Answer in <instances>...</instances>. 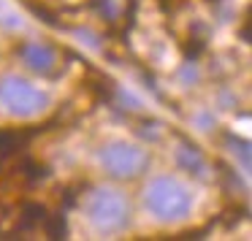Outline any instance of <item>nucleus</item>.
<instances>
[{
    "mask_svg": "<svg viewBox=\"0 0 252 241\" xmlns=\"http://www.w3.org/2000/svg\"><path fill=\"white\" fill-rule=\"evenodd\" d=\"M176 160H179V165H182L185 171H190V174H195V176H203V174H206V157L201 154V149H198V147L185 144V147L176 152Z\"/></svg>",
    "mask_w": 252,
    "mask_h": 241,
    "instance_id": "6",
    "label": "nucleus"
},
{
    "mask_svg": "<svg viewBox=\"0 0 252 241\" xmlns=\"http://www.w3.org/2000/svg\"><path fill=\"white\" fill-rule=\"evenodd\" d=\"M46 230H49L52 239H65V217L63 214H55V217H46Z\"/></svg>",
    "mask_w": 252,
    "mask_h": 241,
    "instance_id": "9",
    "label": "nucleus"
},
{
    "mask_svg": "<svg viewBox=\"0 0 252 241\" xmlns=\"http://www.w3.org/2000/svg\"><path fill=\"white\" fill-rule=\"evenodd\" d=\"M98 163L114 179H136L147 171L149 165V152L138 144L127 141H109L106 147H100Z\"/></svg>",
    "mask_w": 252,
    "mask_h": 241,
    "instance_id": "4",
    "label": "nucleus"
},
{
    "mask_svg": "<svg viewBox=\"0 0 252 241\" xmlns=\"http://www.w3.org/2000/svg\"><path fill=\"white\" fill-rule=\"evenodd\" d=\"M38 130H0V165L8 154H14L19 147H22L25 138L35 136Z\"/></svg>",
    "mask_w": 252,
    "mask_h": 241,
    "instance_id": "7",
    "label": "nucleus"
},
{
    "mask_svg": "<svg viewBox=\"0 0 252 241\" xmlns=\"http://www.w3.org/2000/svg\"><path fill=\"white\" fill-rule=\"evenodd\" d=\"M46 219V209L41 203H28L25 206V214H22V230H30L33 225L44 222Z\"/></svg>",
    "mask_w": 252,
    "mask_h": 241,
    "instance_id": "8",
    "label": "nucleus"
},
{
    "mask_svg": "<svg viewBox=\"0 0 252 241\" xmlns=\"http://www.w3.org/2000/svg\"><path fill=\"white\" fill-rule=\"evenodd\" d=\"M19 57L25 60V65L30 71L41 73V76H55L57 68H60V57L52 49L49 44H41V41H25L19 46Z\"/></svg>",
    "mask_w": 252,
    "mask_h": 241,
    "instance_id": "5",
    "label": "nucleus"
},
{
    "mask_svg": "<svg viewBox=\"0 0 252 241\" xmlns=\"http://www.w3.org/2000/svg\"><path fill=\"white\" fill-rule=\"evenodd\" d=\"M84 209H87V219L98 233H120L130 222V206H127L125 195L111 187L93 190L84 201Z\"/></svg>",
    "mask_w": 252,
    "mask_h": 241,
    "instance_id": "2",
    "label": "nucleus"
},
{
    "mask_svg": "<svg viewBox=\"0 0 252 241\" xmlns=\"http://www.w3.org/2000/svg\"><path fill=\"white\" fill-rule=\"evenodd\" d=\"M144 206L158 222H179L192 211V192L174 176H155L144 187Z\"/></svg>",
    "mask_w": 252,
    "mask_h": 241,
    "instance_id": "1",
    "label": "nucleus"
},
{
    "mask_svg": "<svg viewBox=\"0 0 252 241\" xmlns=\"http://www.w3.org/2000/svg\"><path fill=\"white\" fill-rule=\"evenodd\" d=\"M49 106V95L19 76L0 79V109L11 117H35Z\"/></svg>",
    "mask_w": 252,
    "mask_h": 241,
    "instance_id": "3",
    "label": "nucleus"
}]
</instances>
